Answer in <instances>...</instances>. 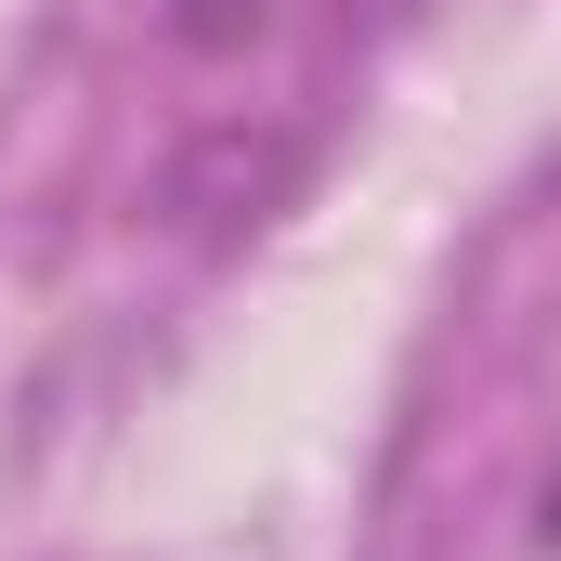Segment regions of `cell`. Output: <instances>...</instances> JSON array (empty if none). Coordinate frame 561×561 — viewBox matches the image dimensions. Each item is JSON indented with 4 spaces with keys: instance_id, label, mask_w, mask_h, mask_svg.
Listing matches in <instances>:
<instances>
[{
    "instance_id": "cell-1",
    "label": "cell",
    "mask_w": 561,
    "mask_h": 561,
    "mask_svg": "<svg viewBox=\"0 0 561 561\" xmlns=\"http://www.w3.org/2000/svg\"><path fill=\"white\" fill-rule=\"evenodd\" d=\"M209 183H222V209H209V222H236V209H275V196H287V144H275V131H262V144H249V131H222L209 157H183V170H170V209H183V196H209Z\"/></svg>"
},
{
    "instance_id": "cell-2",
    "label": "cell",
    "mask_w": 561,
    "mask_h": 561,
    "mask_svg": "<svg viewBox=\"0 0 561 561\" xmlns=\"http://www.w3.org/2000/svg\"><path fill=\"white\" fill-rule=\"evenodd\" d=\"M249 26H262V13H236V0H196V13H183V39H196V53H222V39H249Z\"/></svg>"
}]
</instances>
